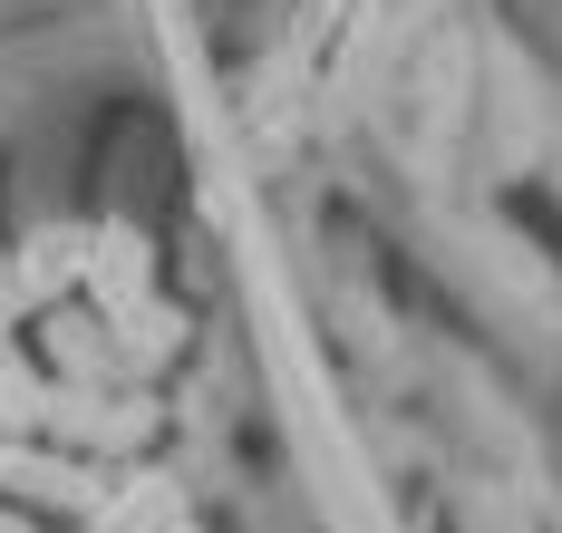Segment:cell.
I'll use <instances>...</instances> for the list:
<instances>
[{
  "label": "cell",
  "mask_w": 562,
  "mask_h": 533,
  "mask_svg": "<svg viewBox=\"0 0 562 533\" xmlns=\"http://www.w3.org/2000/svg\"><path fill=\"white\" fill-rule=\"evenodd\" d=\"M78 282H88V300L116 320L126 300L156 292V242L136 234V224H98V234H88V252H78Z\"/></svg>",
  "instance_id": "obj_1"
},
{
  "label": "cell",
  "mask_w": 562,
  "mask_h": 533,
  "mask_svg": "<svg viewBox=\"0 0 562 533\" xmlns=\"http://www.w3.org/2000/svg\"><path fill=\"white\" fill-rule=\"evenodd\" d=\"M78 252H88V234H68V224H58V234H40L20 262H10V272H20V300H58L68 282H78Z\"/></svg>",
  "instance_id": "obj_2"
},
{
  "label": "cell",
  "mask_w": 562,
  "mask_h": 533,
  "mask_svg": "<svg viewBox=\"0 0 562 533\" xmlns=\"http://www.w3.org/2000/svg\"><path fill=\"white\" fill-rule=\"evenodd\" d=\"M30 427H49V378L0 350V436H30Z\"/></svg>",
  "instance_id": "obj_3"
},
{
  "label": "cell",
  "mask_w": 562,
  "mask_h": 533,
  "mask_svg": "<svg viewBox=\"0 0 562 533\" xmlns=\"http://www.w3.org/2000/svg\"><path fill=\"white\" fill-rule=\"evenodd\" d=\"M20 310H30V300H20V272H10V262H0V330H10V320H20Z\"/></svg>",
  "instance_id": "obj_4"
}]
</instances>
